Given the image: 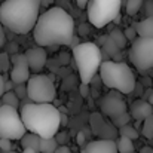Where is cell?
Listing matches in <instances>:
<instances>
[{
  "label": "cell",
  "mask_w": 153,
  "mask_h": 153,
  "mask_svg": "<svg viewBox=\"0 0 153 153\" xmlns=\"http://www.w3.org/2000/svg\"><path fill=\"white\" fill-rule=\"evenodd\" d=\"M134 128L138 131V129L141 128V122H140V120H135V125H134Z\"/></svg>",
  "instance_id": "obj_47"
},
{
  "label": "cell",
  "mask_w": 153,
  "mask_h": 153,
  "mask_svg": "<svg viewBox=\"0 0 153 153\" xmlns=\"http://www.w3.org/2000/svg\"><path fill=\"white\" fill-rule=\"evenodd\" d=\"M58 143L55 141V138H40L39 143V153H55L58 149Z\"/></svg>",
  "instance_id": "obj_19"
},
{
  "label": "cell",
  "mask_w": 153,
  "mask_h": 153,
  "mask_svg": "<svg viewBox=\"0 0 153 153\" xmlns=\"http://www.w3.org/2000/svg\"><path fill=\"white\" fill-rule=\"evenodd\" d=\"M138 37H146V39H152L153 37V16H149L140 22H134L131 25Z\"/></svg>",
  "instance_id": "obj_16"
},
{
  "label": "cell",
  "mask_w": 153,
  "mask_h": 153,
  "mask_svg": "<svg viewBox=\"0 0 153 153\" xmlns=\"http://www.w3.org/2000/svg\"><path fill=\"white\" fill-rule=\"evenodd\" d=\"M68 61H70V55L67 53L65 51H62L59 53V56H58V62H59V65H67L68 64Z\"/></svg>",
  "instance_id": "obj_33"
},
{
  "label": "cell",
  "mask_w": 153,
  "mask_h": 153,
  "mask_svg": "<svg viewBox=\"0 0 153 153\" xmlns=\"http://www.w3.org/2000/svg\"><path fill=\"white\" fill-rule=\"evenodd\" d=\"M73 58L82 85L91 83L101 64V48L92 42L79 43L76 48H73Z\"/></svg>",
  "instance_id": "obj_5"
},
{
  "label": "cell",
  "mask_w": 153,
  "mask_h": 153,
  "mask_svg": "<svg viewBox=\"0 0 153 153\" xmlns=\"http://www.w3.org/2000/svg\"><path fill=\"white\" fill-rule=\"evenodd\" d=\"M4 28H3V25L0 24V48H3V45H4Z\"/></svg>",
  "instance_id": "obj_39"
},
{
  "label": "cell",
  "mask_w": 153,
  "mask_h": 153,
  "mask_svg": "<svg viewBox=\"0 0 153 153\" xmlns=\"http://www.w3.org/2000/svg\"><path fill=\"white\" fill-rule=\"evenodd\" d=\"M24 56L27 59V64H28V68L31 73H39L43 70V67H46V62H48L46 51L40 46H34V48L27 49Z\"/></svg>",
  "instance_id": "obj_13"
},
{
  "label": "cell",
  "mask_w": 153,
  "mask_h": 153,
  "mask_svg": "<svg viewBox=\"0 0 153 153\" xmlns=\"http://www.w3.org/2000/svg\"><path fill=\"white\" fill-rule=\"evenodd\" d=\"M144 12H146L147 18H149V16H153V0H147V1L144 3Z\"/></svg>",
  "instance_id": "obj_35"
},
{
  "label": "cell",
  "mask_w": 153,
  "mask_h": 153,
  "mask_svg": "<svg viewBox=\"0 0 153 153\" xmlns=\"http://www.w3.org/2000/svg\"><path fill=\"white\" fill-rule=\"evenodd\" d=\"M12 141L10 140H0V153L12 152Z\"/></svg>",
  "instance_id": "obj_30"
},
{
  "label": "cell",
  "mask_w": 153,
  "mask_h": 153,
  "mask_svg": "<svg viewBox=\"0 0 153 153\" xmlns=\"http://www.w3.org/2000/svg\"><path fill=\"white\" fill-rule=\"evenodd\" d=\"M83 153H117L116 143L110 140H95L85 146Z\"/></svg>",
  "instance_id": "obj_15"
},
{
  "label": "cell",
  "mask_w": 153,
  "mask_h": 153,
  "mask_svg": "<svg viewBox=\"0 0 153 153\" xmlns=\"http://www.w3.org/2000/svg\"><path fill=\"white\" fill-rule=\"evenodd\" d=\"M140 100H144V101H147L150 105H152L153 104V89L152 88H147V89L144 91V94H143V97H141Z\"/></svg>",
  "instance_id": "obj_31"
},
{
  "label": "cell",
  "mask_w": 153,
  "mask_h": 153,
  "mask_svg": "<svg viewBox=\"0 0 153 153\" xmlns=\"http://www.w3.org/2000/svg\"><path fill=\"white\" fill-rule=\"evenodd\" d=\"M102 51L105 52L108 56H111V58L114 59V62H122V61H120V59H122V52H120V49L114 45V42H113L108 36H107L104 45H102Z\"/></svg>",
  "instance_id": "obj_17"
},
{
  "label": "cell",
  "mask_w": 153,
  "mask_h": 153,
  "mask_svg": "<svg viewBox=\"0 0 153 153\" xmlns=\"http://www.w3.org/2000/svg\"><path fill=\"white\" fill-rule=\"evenodd\" d=\"M55 153H71V150H70L67 146H59V147L55 150Z\"/></svg>",
  "instance_id": "obj_40"
},
{
  "label": "cell",
  "mask_w": 153,
  "mask_h": 153,
  "mask_svg": "<svg viewBox=\"0 0 153 153\" xmlns=\"http://www.w3.org/2000/svg\"><path fill=\"white\" fill-rule=\"evenodd\" d=\"M9 153H18V152H13V150H12V152H9Z\"/></svg>",
  "instance_id": "obj_49"
},
{
  "label": "cell",
  "mask_w": 153,
  "mask_h": 153,
  "mask_svg": "<svg viewBox=\"0 0 153 153\" xmlns=\"http://www.w3.org/2000/svg\"><path fill=\"white\" fill-rule=\"evenodd\" d=\"M100 110L102 114L110 117L111 125L117 129L131 122V116L128 113L126 102L123 100L122 94H119L116 91H110L108 94H105L102 97V100L100 101Z\"/></svg>",
  "instance_id": "obj_6"
},
{
  "label": "cell",
  "mask_w": 153,
  "mask_h": 153,
  "mask_svg": "<svg viewBox=\"0 0 153 153\" xmlns=\"http://www.w3.org/2000/svg\"><path fill=\"white\" fill-rule=\"evenodd\" d=\"M19 111L9 105L0 107V140H21L25 134Z\"/></svg>",
  "instance_id": "obj_9"
},
{
  "label": "cell",
  "mask_w": 153,
  "mask_h": 153,
  "mask_svg": "<svg viewBox=\"0 0 153 153\" xmlns=\"http://www.w3.org/2000/svg\"><path fill=\"white\" fill-rule=\"evenodd\" d=\"M140 83H141L143 86H149V88H150V85H152V80H150V77H146V79H143Z\"/></svg>",
  "instance_id": "obj_43"
},
{
  "label": "cell",
  "mask_w": 153,
  "mask_h": 153,
  "mask_svg": "<svg viewBox=\"0 0 153 153\" xmlns=\"http://www.w3.org/2000/svg\"><path fill=\"white\" fill-rule=\"evenodd\" d=\"M119 135L120 137H125V138H128V140H137L138 138V131L132 126V125H125V126H122V128H119Z\"/></svg>",
  "instance_id": "obj_23"
},
{
  "label": "cell",
  "mask_w": 153,
  "mask_h": 153,
  "mask_svg": "<svg viewBox=\"0 0 153 153\" xmlns=\"http://www.w3.org/2000/svg\"><path fill=\"white\" fill-rule=\"evenodd\" d=\"M105 39H107V36H100V37H98V40H97V43H95V45H97V46H98V48H100V46H102V45H104V42H105Z\"/></svg>",
  "instance_id": "obj_42"
},
{
  "label": "cell",
  "mask_w": 153,
  "mask_h": 153,
  "mask_svg": "<svg viewBox=\"0 0 153 153\" xmlns=\"http://www.w3.org/2000/svg\"><path fill=\"white\" fill-rule=\"evenodd\" d=\"M129 59L140 73H147L153 70V37L135 39L131 45Z\"/></svg>",
  "instance_id": "obj_10"
},
{
  "label": "cell",
  "mask_w": 153,
  "mask_h": 153,
  "mask_svg": "<svg viewBox=\"0 0 153 153\" xmlns=\"http://www.w3.org/2000/svg\"><path fill=\"white\" fill-rule=\"evenodd\" d=\"M0 100L3 102V105H9V107H13L18 110L19 107V100L18 97L13 94V91H9V92H3V95L0 97Z\"/></svg>",
  "instance_id": "obj_22"
},
{
  "label": "cell",
  "mask_w": 153,
  "mask_h": 153,
  "mask_svg": "<svg viewBox=\"0 0 153 153\" xmlns=\"http://www.w3.org/2000/svg\"><path fill=\"white\" fill-rule=\"evenodd\" d=\"M89 122H91V128H92L94 134L101 137L100 140L114 141L113 138H116V135H117L116 134V128L110 122H107L100 113H92L91 117H89Z\"/></svg>",
  "instance_id": "obj_12"
},
{
  "label": "cell",
  "mask_w": 153,
  "mask_h": 153,
  "mask_svg": "<svg viewBox=\"0 0 153 153\" xmlns=\"http://www.w3.org/2000/svg\"><path fill=\"white\" fill-rule=\"evenodd\" d=\"M108 37L114 42V45H116L119 49H123V48L126 46V39H125L123 33H122L119 28L111 30V31H110V34H108Z\"/></svg>",
  "instance_id": "obj_21"
},
{
  "label": "cell",
  "mask_w": 153,
  "mask_h": 153,
  "mask_svg": "<svg viewBox=\"0 0 153 153\" xmlns=\"http://www.w3.org/2000/svg\"><path fill=\"white\" fill-rule=\"evenodd\" d=\"M33 36L40 48L70 45L74 36V21L61 7H51L39 15Z\"/></svg>",
  "instance_id": "obj_1"
},
{
  "label": "cell",
  "mask_w": 153,
  "mask_h": 153,
  "mask_svg": "<svg viewBox=\"0 0 153 153\" xmlns=\"http://www.w3.org/2000/svg\"><path fill=\"white\" fill-rule=\"evenodd\" d=\"M152 114H153L152 105L147 101H144V100H135L129 107V116L132 119H135V120L141 122V120L147 119Z\"/></svg>",
  "instance_id": "obj_14"
},
{
  "label": "cell",
  "mask_w": 153,
  "mask_h": 153,
  "mask_svg": "<svg viewBox=\"0 0 153 153\" xmlns=\"http://www.w3.org/2000/svg\"><path fill=\"white\" fill-rule=\"evenodd\" d=\"M76 1H77V6H79V7H82V9H85L89 0H76Z\"/></svg>",
  "instance_id": "obj_44"
},
{
  "label": "cell",
  "mask_w": 153,
  "mask_h": 153,
  "mask_svg": "<svg viewBox=\"0 0 153 153\" xmlns=\"http://www.w3.org/2000/svg\"><path fill=\"white\" fill-rule=\"evenodd\" d=\"M77 45H79V37H77V36H73V39H71V42H70L68 46H71V49H73V48H76Z\"/></svg>",
  "instance_id": "obj_41"
},
{
  "label": "cell",
  "mask_w": 153,
  "mask_h": 153,
  "mask_svg": "<svg viewBox=\"0 0 153 153\" xmlns=\"http://www.w3.org/2000/svg\"><path fill=\"white\" fill-rule=\"evenodd\" d=\"M19 141H21L22 149H33L34 152L39 153V143H40V137H37L36 134L25 132Z\"/></svg>",
  "instance_id": "obj_18"
},
{
  "label": "cell",
  "mask_w": 153,
  "mask_h": 153,
  "mask_svg": "<svg viewBox=\"0 0 153 153\" xmlns=\"http://www.w3.org/2000/svg\"><path fill=\"white\" fill-rule=\"evenodd\" d=\"M27 98L34 104H52L56 91L53 80L46 74H34L25 82Z\"/></svg>",
  "instance_id": "obj_8"
},
{
  "label": "cell",
  "mask_w": 153,
  "mask_h": 153,
  "mask_svg": "<svg viewBox=\"0 0 153 153\" xmlns=\"http://www.w3.org/2000/svg\"><path fill=\"white\" fill-rule=\"evenodd\" d=\"M53 138L58 143V146H65V143L68 141V134L67 132H56V135Z\"/></svg>",
  "instance_id": "obj_29"
},
{
  "label": "cell",
  "mask_w": 153,
  "mask_h": 153,
  "mask_svg": "<svg viewBox=\"0 0 153 153\" xmlns=\"http://www.w3.org/2000/svg\"><path fill=\"white\" fill-rule=\"evenodd\" d=\"M12 70H10V82L13 85H24L30 79V68L24 53H13L10 56Z\"/></svg>",
  "instance_id": "obj_11"
},
{
  "label": "cell",
  "mask_w": 153,
  "mask_h": 153,
  "mask_svg": "<svg viewBox=\"0 0 153 153\" xmlns=\"http://www.w3.org/2000/svg\"><path fill=\"white\" fill-rule=\"evenodd\" d=\"M120 6L122 0H89L86 4L88 19L94 27L102 28L119 15Z\"/></svg>",
  "instance_id": "obj_7"
},
{
  "label": "cell",
  "mask_w": 153,
  "mask_h": 153,
  "mask_svg": "<svg viewBox=\"0 0 153 153\" xmlns=\"http://www.w3.org/2000/svg\"><path fill=\"white\" fill-rule=\"evenodd\" d=\"M19 117L25 131L40 138H52L59 131V111L52 104L28 102L19 108Z\"/></svg>",
  "instance_id": "obj_3"
},
{
  "label": "cell",
  "mask_w": 153,
  "mask_h": 153,
  "mask_svg": "<svg viewBox=\"0 0 153 153\" xmlns=\"http://www.w3.org/2000/svg\"><path fill=\"white\" fill-rule=\"evenodd\" d=\"M116 143V149H117V153H135L134 152V143L125 137H119Z\"/></svg>",
  "instance_id": "obj_20"
},
{
  "label": "cell",
  "mask_w": 153,
  "mask_h": 153,
  "mask_svg": "<svg viewBox=\"0 0 153 153\" xmlns=\"http://www.w3.org/2000/svg\"><path fill=\"white\" fill-rule=\"evenodd\" d=\"M122 33H123V36H125L126 42H128V40L134 42V40L137 39V33H135V30H134L132 27H126V28H125V31H122Z\"/></svg>",
  "instance_id": "obj_28"
},
{
  "label": "cell",
  "mask_w": 153,
  "mask_h": 153,
  "mask_svg": "<svg viewBox=\"0 0 153 153\" xmlns=\"http://www.w3.org/2000/svg\"><path fill=\"white\" fill-rule=\"evenodd\" d=\"M40 0H3L0 24L16 34L30 33L39 18Z\"/></svg>",
  "instance_id": "obj_2"
},
{
  "label": "cell",
  "mask_w": 153,
  "mask_h": 153,
  "mask_svg": "<svg viewBox=\"0 0 153 153\" xmlns=\"http://www.w3.org/2000/svg\"><path fill=\"white\" fill-rule=\"evenodd\" d=\"M140 153H152V147H150V146H144V147L140 150Z\"/></svg>",
  "instance_id": "obj_46"
},
{
  "label": "cell",
  "mask_w": 153,
  "mask_h": 153,
  "mask_svg": "<svg viewBox=\"0 0 153 153\" xmlns=\"http://www.w3.org/2000/svg\"><path fill=\"white\" fill-rule=\"evenodd\" d=\"M76 138H77V144L82 146V147H85V134L83 132H79Z\"/></svg>",
  "instance_id": "obj_38"
},
{
  "label": "cell",
  "mask_w": 153,
  "mask_h": 153,
  "mask_svg": "<svg viewBox=\"0 0 153 153\" xmlns=\"http://www.w3.org/2000/svg\"><path fill=\"white\" fill-rule=\"evenodd\" d=\"M10 65V56L7 55V52H0V74L6 73L9 70Z\"/></svg>",
  "instance_id": "obj_26"
},
{
  "label": "cell",
  "mask_w": 153,
  "mask_h": 153,
  "mask_svg": "<svg viewBox=\"0 0 153 153\" xmlns=\"http://www.w3.org/2000/svg\"><path fill=\"white\" fill-rule=\"evenodd\" d=\"M3 85H4V79H3V74H0V97H1V95H3V92H4Z\"/></svg>",
  "instance_id": "obj_45"
},
{
  "label": "cell",
  "mask_w": 153,
  "mask_h": 153,
  "mask_svg": "<svg viewBox=\"0 0 153 153\" xmlns=\"http://www.w3.org/2000/svg\"><path fill=\"white\" fill-rule=\"evenodd\" d=\"M141 134H143L146 138H149V140L153 138V114L149 116L147 119H144L143 128H141Z\"/></svg>",
  "instance_id": "obj_25"
},
{
  "label": "cell",
  "mask_w": 153,
  "mask_h": 153,
  "mask_svg": "<svg viewBox=\"0 0 153 153\" xmlns=\"http://www.w3.org/2000/svg\"><path fill=\"white\" fill-rule=\"evenodd\" d=\"M137 97H143V94H144V86L140 83V82H135V86H134V91H132Z\"/></svg>",
  "instance_id": "obj_34"
},
{
  "label": "cell",
  "mask_w": 153,
  "mask_h": 153,
  "mask_svg": "<svg viewBox=\"0 0 153 153\" xmlns=\"http://www.w3.org/2000/svg\"><path fill=\"white\" fill-rule=\"evenodd\" d=\"M152 153H153V149H152Z\"/></svg>",
  "instance_id": "obj_50"
},
{
  "label": "cell",
  "mask_w": 153,
  "mask_h": 153,
  "mask_svg": "<svg viewBox=\"0 0 153 153\" xmlns=\"http://www.w3.org/2000/svg\"><path fill=\"white\" fill-rule=\"evenodd\" d=\"M79 91H80V95L82 97H88L89 95V86L88 85H79Z\"/></svg>",
  "instance_id": "obj_36"
},
{
  "label": "cell",
  "mask_w": 153,
  "mask_h": 153,
  "mask_svg": "<svg viewBox=\"0 0 153 153\" xmlns=\"http://www.w3.org/2000/svg\"><path fill=\"white\" fill-rule=\"evenodd\" d=\"M22 153H37V152H34L33 149H24V150H22Z\"/></svg>",
  "instance_id": "obj_48"
},
{
  "label": "cell",
  "mask_w": 153,
  "mask_h": 153,
  "mask_svg": "<svg viewBox=\"0 0 153 153\" xmlns=\"http://www.w3.org/2000/svg\"><path fill=\"white\" fill-rule=\"evenodd\" d=\"M100 77L102 83L119 94H132L135 86V76L131 67L125 62L102 61L100 64Z\"/></svg>",
  "instance_id": "obj_4"
},
{
  "label": "cell",
  "mask_w": 153,
  "mask_h": 153,
  "mask_svg": "<svg viewBox=\"0 0 153 153\" xmlns=\"http://www.w3.org/2000/svg\"><path fill=\"white\" fill-rule=\"evenodd\" d=\"M13 83L10 82V80H4V85H3V89H4V92H9V91H13Z\"/></svg>",
  "instance_id": "obj_37"
},
{
  "label": "cell",
  "mask_w": 153,
  "mask_h": 153,
  "mask_svg": "<svg viewBox=\"0 0 153 153\" xmlns=\"http://www.w3.org/2000/svg\"><path fill=\"white\" fill-rule=\"evenodd\" d=\"M143 6V0H126L125 1V10L128 15L134 16Z\"/></svg>",
  "instance_id": "obj_24"
},
{
  "label": "cell",
  "mask_w": 153,
  "mask_h": 153,
  "mask_svg": "<svg viewBox=\"0 0 153 153\" xmlns=\"http://www.w3.org/2000/svg\"><path fill=\"white\" fill-rule=\"evenodd\" d=\"M91 31V24H80L77 27V34L79 36H86Z\"/></svg>",
  "instance_id": "obj_32"
},
{
  "label": "cell",
  "mask_w": 153,
  "mask_h": 153,
  "mask_svg": "<svg viewBox=\"0 0 153 153\" xmlns=\"http://www.w3.org/2000/svg\"><path fill=\"white\" fill-rule=\"evenodd\" d=\"M13 94L18 97V100L27 98V88H25V83H24V85H15V86H13Z\"/></svg>",
  "instance_id": "obj_27"
}]
</instances>
